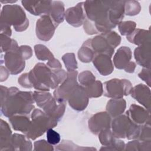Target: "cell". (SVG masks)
Wrapping results in <instances>:
<instances>
[{
  "mask_svg": "<svg viewBox=\"0 0 151 151\" xmlns=\"http://www.w3.org/2000/svg\"><path fill=\"white\" fill-rule=\"evenodd\" d=\"M126 102L124 99H112L108 101L106 109V112L113 117H117L123 113L126 109Z\"/></svg>",
  "mask_w": 151,
  "mask_h": 151,
  "instance_id": "obj_25",
  "label": "cell"
},
{
  "mask_svg": "<svg viewBox=\"0 0 151 151\" xmlns=\"http://www.w3.org/2000/svg\"><path fill=\"white\" fill-rule=\"evenodd\" d=\"M18 51L25 60L30 58L32 55V49L28 45H21L19 47Z\"/></svg>",
  "mask_w": 151,
  "mask_h": 151,
  "instance_id": "obj_43",
  "label": "cell"
},
{
  "mask_svg": "<svg viewBox=\"0 0 151 151\" xmlns=\"http://www.w3.org/2000/svg\"><path fill=\"white\" fill-rule=\"evenodd\" d=\"M33 93L20 91L17 87L1 86V111L7 117L28 115L34 109Z\"/></svg>",
  "mask_w": 151,
  "mask_h": 151,
  "instance_id": "obj_1",
  "label": "cell"
},
{
  "mask_svg": "<svg viewBox=\"0 0 151 151\" xmlns=\"http://www.w3.org/2000/svg\"><path fill=\"white\" fill-rule=\"evenodd\" d=\"M47 65L52 70H55V69H59V68H62V65L61 64V63H60V61L55 59L54 57L51 60H50L47 63Z\"/></svg>",
  "mask_w": 151,
  "mask_h": 151,
  "instance_id": "obj_46",
  "label": "cell"
},
{
  "mask_svg": "<svg viewBox=\"0 0 151 151\" xmlns=\"http://www.w3.org/2000/svg\"><path fill=\"white\" fill-rule=\"evenodd\" d=\"M52 3V1H21L24 8L35 16L48 14Z\"/></svg>",
  "mask_w": 151,
  "mask_h": 151,
  "instance_id": "obj_15",
  "label": "cell"
},
{
  "mask_svg": "<svg viewBox=\"0 0 151 151\" xmlns=\"http://www.w3.org/2000/svg\"><path fill=\"white\" fill-rule=\"evenodd\" d=\"M110 56L106 54H97L93 60V63L102 76H106L110 74L114 69L113 63Z\"/></svg>",
  "mask_w": 151,
  "mask_h": 151,
  "instance_id": "obj_18",
  "label": "cell"
},
{
  "mask_svg": "<svg viewBox=\"0 0 151 151\" xmlns=\"http://www.w3.org/2000/svg\"><path fill=\"white\" fill-rule=\"evenodd\" d=\"M99 139L101 143V144L103 146H109L116 138L113 133L110 129L103 130L101 131L99 134Z\"/></svg>",
  "mask_w": 151,
  "mask_h": 151,
  "instance_id": "obj_36",
  "label": "cell"
},
{
  "mask_svg": "<svg viewBox=\"0 0 151 151\" xmlns=\"http://www.w3.org/2000/svg\"><path fill=\"white\" fill-rule=\"evenodd\" d=\"M18 47L5 52L4 57H1V60H4L3 63L6 68L12 75H16L22 72L25 65V60L19 53Z\"/></svg>",
  "mask_w": 151,
  "mask_h": 151,
  "instance_id": "obj_9",
  "label": "cell"
},
{
  "mask_svg": "<svg viewBox=\"0 0 151 151\" xmlns=\"http://www.w3.org/2000/svg\"><path fill=\"white\" fill-rule=\"evenodd\" d=\"M151 142H142L139 140L128 142L124 146V150H150Z\"/></svg>",
  "mask_w": 151,
  "mask_h": 151,
  "instance_id": "obj_30",
  "label": "cell"
},
{
  "mask_svg": "<svg viewBox=\"0 0 151 151\" xmlns=\"http://www.w3.org/2000/svg\"><path fill=\"white\" fill-rule=\"evenodd\" d=\"M101 34L104 35L112 48H115L120 44L121 37L115 31H110Z\"/></svg>",
  "mask_w": 151,
  "mask_h": 151,
  "instance_id": "obj_38",
  "label": "cell"
},
{
  "mask_svg": "<svg viewBox=\"0 0 151 151\" xmlns=\"http://www.w3.org/2000/svg\"><path fill=\"white\" fill-rule=\"evenodd\" d=\"M125 144L124 143L119 140L117 138H115L113 142L107 146H103L100 149L101 150H123L124 149Z\"/></svg>",
  "mask_w": 151,
  "mask_h": 151,
  "instance_id": "obj_41",
  "label": "cell"
},
{
  "mask_svg": "<svg viewBox=\"0 0 151 151\" xmlns=\"http://www.w3.org/2000/svg\"><path fill=\"white\" fill-rule=\"evenodd\" d=\"M84 88L89 98H96L100 97L103 93V84L101 81L98 80H96L90 86Z\"/></svg>",
  "mask_w": 151,
  "mask_h": 151,
  "instance_id": "obj_29",
  "label": "cell"
},
{
  "mask_svg": "<svg viewBox=\"0 0 151 151\" xmlns=\"http://www.w3.org/2000/svg\"><path fill=\"white\" fill-rule=\"evenodd\" d=\"M127 40L138 46L146 42H150V35L149 31L137 28L134 31L127 36Z\"/></svg>",
  "mask_w": 151,
  "mask_h": 151,
  "instance_id": "obj_27",
  "label": "cell"
},
{
  "mask_svg": "<svg viewBox=\"0 0 151 151\" xmlns=\"http://www.w3.org/2000/svg\"><path fill=\"white\" fill-rule=\"evenodd\" d=\"M132 54L128 47H121L116 52L113 57V63L117 69H124L130 63Z\"/></svg>",
  "mask_w": 151,
  "mask_h": 151,
  "instance_id": "obj_20",
  "label": "cell"
},
{
  "mask_svg": "<svg viewBox=\"0 0 151 151\" xmlns=\"http://www.w3.org/2000/svg\"><path fill=\"white\" fill-rule=\"evenodd\" d=\"M124 2L125 1H112L109 9V19L116 26L120 23L124 18Z\"/></svg>",
  "mask_w": 151,
  "mask_h": 151,
  "instance_id": "obj_21",
  "label": "cell"
},
{
  "mask_svg": "<svg viewBox=\"0 0 151 151\" xmlns=\"http://www.w3.org/2000/svg\"><path fill=\"white\" fill-rule=\"evenodd\" d=\"M84 42L91 48L95 55L103 54L111 57L114 52V48L110 45L108 41L101 33L93 38L86 40Z\"/></svg>",
  "mask_w": 151,
  "mask_h": 151,
  "instance_id": "obj_12",
  "label": "cell"
},
{
  "mask_svg": "<svg viewBox=\"0 0 151 151\" xmlns=\"http://www.w3.org/2000/svg\"><path fill=\"white\" fill-rule=\"evenodd\" d=\"M140 126L133 123L126 114L114 117L111 122L110 128L116 138H127L130 140L137 139Z\"/></svg>",
  "mask_w": 151,
  "mask_h": 151,
  "instance_id": "obj_6",
  "label": "cell"
},
{
  "mask_svg": "<svg viewBox=\"0 0 151 151\" xmlns=\"http://www.w3.org/2000/svg\"><path fill=\"white\" fill-rule=\"evenodd\" d=\"M32 86L36 90L47 91L55 89L60 83L53 71L42 63H37L28 73Z\"/></svg>",
  "mask_w": 151,
  "mask_h": 151,
  "instance_id": "obj_2",
  "label": "cell"
},
{
  "mask_svg": "<svg viewBox=\"0 0 151 151\" xmlns=\"http://www.w3.org/2000/svg\"><path fill=\"white\" fill-rule=\"evenodd\" d=\"M1 52H6L11 49L14 48L18 45L17 41L13 39H11L10 37L5 34H1Z\"/></svg>",
  "mask_w": 151,
  "mask_h": 151,
  "instance_id": "obj_32",
  "label": "cell"
},
{
  "mask_svg": "<svg viewBox=\"0 0 151 151\" xmlns=\"http://www.w3.org/2000/svg\"><path fill=\"white\" fill-rule=\"evenodd\" d=\"M58 121L48 116L40 109H34L31 113V124L28 132L25 134L28 138L35 140L42 135L49 129L57 125Z\"/></svg>",
  "mask_w": 151,
  "mask_h": 151,
  "instance_id": "obj_5",
  "label": "cell"
},
{
  "mask_svg": "<svg viewBox=\"0 0 151 151\" xmlns=\"http://www.w3.org/2000/svg\"><path fill=\"white\" fill-rule=\"evenodd\" d=\"M12 131L9 124L1 119L0 125V150H11Z\"/></svg>",
  "mask_w": 151,
  "mask_h": 151,
  "instance_id": "obj_22",
  "label": "cell"
},
{
  "mask_svg": "<svg viewBox=\"0 0 151 151\" xmlns=\"http://www.w3.org/2000/svg\"><path fill=\"white\" fill-rule=\"evenodd\" d=\"M1 28H9L12 26L17 32L27 29L29 21L24 9L18 5H5L1 11Z\"/></svg>",
  "mask_w": 151,
  "mask_h": 151,
  "instance_id": "obj_3",
  "label": "cell"
},
{
  "mask_svg": "<svg viewBox=\"0 0 151 151\" xmlns=\"http://www.w3.org/2000/svg\"><path fill=\"white\" fill-rule=\"evenodd\" d=\"M95 54L91 48L84 42L78 51V58L82 62L87 63L92 61Z\"/></svg>",
  "mask_w": 151,
  "mask_h": 151,
  "instance_id": "obj_28",
  "label": "cell"
},
{
  "mask_svg": "<svg viewBox=\"0 0 151 151\" xmlns=\"http://www.w3.org/2000/svg\"><path fill=\"white\" fill-rule=\"evenodd\" d=\"M34 150H54L52 145L45 140H40L34 143Z\"/></svg>",
  "mask_w": 151,
  "mask_h": 151,
  "instance_id": "obj_42",
  "label": "cell"
},
{
  "mask_svg": "<svg viewBox=\"0 0 151 151\" xmlns=\"http://www.w3.org/2000/svg\"><path fill=\"white\" fill-rule=\"evenodd\" d=\"M103 87V94L104 96L112 99H122L123 96L130 94L132 84L126 79L113 78L106 81Z\"/></svg>",
  "mask_w": 151,
  "mask_h": 151,
  "instance_id": "obj_7",
  "label": "cell"
},
{
  "mask_svg": "<svg viewBox=\"0 0 151 151\" xmlns=\"http://www.w3.org/2000/svg\"><path fill=\"white\" fill-rule=\"evenodd\" d=\"M136 22L132 21H122L118 24L119 30L122 35H129L136 29Z\"/></svg>",
  "mask_w": 151,
  "mask_h": 151,
  "instance_id": "obj_35",
  "label": "cell"
},
{
  "mask_svg": "<svg viewBox=\"0 0 151 151\" xmlns=\"http://www.w3.org/2000/svg\"><path fill=\"white\" fill-rule=\"evenodd\" d=\"M33 97L37 105L52 119L58 121L64 115L65 103L57 102L51 93L44 91H35L33 93Z\"/></svg>",
  "mask_w": 151,
  "mask_h": 151,
  "instance_id": "obj_4",
  "label": "cell"
},
{
  "mask_svg": "<svg viewBox=\"0 0 151 151\" xmlns=\"http://www.w3.org/2000/svg\"><path fill=\"white\" fill-rule=\"evenodd\" d=\"M134 57L137 63L146 68L150 67V42L137 47L134 51Z\"/></svg>",
  "mask_w": 151,
  "mask_h": 151,
  "instance_id": "obj_19",
  "label": "cell"
},
{
  "mask_svg": "<svg viewBox=\"0 0 151 151\" xmlns=\"http://www.w3.org/2000/svg\"><path fill=\"white\" fill-rule=\"evenodd\" d=\"M111 116L106 111L97 113L94 114L88 122V128L95 134H98L101 131L110 129Z\"/></svg>",
  "mask_w": 151,
  "mask_h": 151,
  "instance_id": "obj_11",
  "label": "cell"
},
{
  "mask_svg": "<svg viewBox=\"0 0 151 151\" xmlns=\"http://www.w3.org/2000/svg\"><path fill=\"white\" fill-rule=\"evenodd\" d=\"M88 99L85 88L78 84L70 94L67 101L72 109L77 111H82L87 106Z\"/></svg>",
  "mask_w": 151,
  "mask_h": 151,
  "instance_id": "obj_13",
  "label": "cell"
},
{
  "mask_svg": "<svg viewBox=\"0 0 151 151\" xmlns=\"http://www.w3.org/2000/svg\"><path fill=\"white\" fill-rule=\"evenodd\" d=\"M78 71L73 70L67 71L66 79L60 84L54 91V97L58 103H65L74 90L78 85L77 77Z\"/></svg>",
  "mask_w": 151,
  "mask_h": 151,
  "instance_id": "obj_8",
  "label": "cell"
},
{
  "mask_svg": "<svg viewBox=\"0 0 151 151\" xmlns=\"http://www.w3.org/2000/svg\"><path fill=\"white\" fill-rule=\"evenodd\" d=\"M136 64L135 63L133 62V61H130V63L127 65V66L124 69V71L127 73H132L134 72L135 68H136Z\"/></svg>",
  "mask_w": 151,
  "mask_h": 151,
  "instance_id": "obj_48",
  "label": "cell"
},
{
  "mask_svg": "<svg viewBox=\"0 0 151 151\" xmlns=\"http://www.w3.org/2000/svg\"><path fill=\"white\" fill-rule=\"evenodd\" d=\"M138 76L144 81H145L149 87L150 86V68H143Z\"/></svg>",
  "mask_w": 151,
  "mask_h": 151,
  "instance_id": "obj_44",
  "label": "cell"
},
{
  "mask_svg": "<svg viewBox=\"0 0 151 151\" xmlns=\"http://www.w3.org/2000/svg\"><path fill=\"white\" fill-rule=\"evenodd\" d=\"M141 6L136 1H125L124 14L129 16L137 15L140 11Z\"/></svg>",
  "mask_w": 151,
  "mask_h": 151,
  "instance_id": "obj_34",
  "label": "cell"
},
{
  "mask_svg": "<svg viewBox=\"0 0 151 151\" xmlns=\"http://www.w3.org/2000/svg\"><path fill=\"white\" fill-rule=\"evenodd\" d=\"M32 143L26 135L14 133L12 136L11 150H31Z\"/></svg>",
  "mask_w": 151,
  "mask_h": 151,
  "instance_id": "obj_24",
  "label": "cell"
},
{
  "mask_svg": "<svg viewBox=\"0 0 151 151\" xmlns=\"http://www.w3.org/2000/svg\"><path fill=\"white\" fill-rule=\"evenodd\" d=\"M150 124H145L140 125L137 139L142 142H151Z\"/></svg>",
  "mask_w": 151,
  "mask_h": 151,
  "instance_id": "obj_39",
  "label": "cell"
},
{
  "mask_svg": "<svg viewBox=\"0 0 151 151\" xmlns=\"http://www.w3.org/2000/svg\"><path fill=\"white\" fill-rule=\"evenodd\" d=\"M9 122L12 127L25 134L29 130L31 120L27 115H14L9 117Z\"/></svg>",
  "mask_w": 151,
  "mask_h": 151,
  "instance_id": "obj_23",
  "label": "cell"
},
{
  "mask_svg": "<svg viewBox=\"0 0 151 151\" xmlns=\"http://www.w3.org/2000/svg\"><path fill=\"white\" fill-rule=\"evenodd\" d=\"M34 51L35 55L39 60L49 61L54 57L50 50L46 46L42 44L35 45L34 46Z\"/></svg>",
  "mask_w": 151,
  "mask_h": 151,
  "instance_id": "obj_31",
  "label": "cell"
},
{
  "mask_svg": "<svg viewBox=\"0 0 151 151\" xmlns=\"http://www.w3.org/2000/svg\"><path fill=\"white\" fill-rule=\"evenodd\" d=\"M0 70H1V74H0V76H1V77H0V81L1 82L4 81H5L9 75V71H8V70L5 68V67H4L3 65H1V68H0Z\"/></svg>",
  "mask_w": 151,
  "mask_h": 151,
  "instance_id": "obj_47",
  "label": "cell"
},
{
  "mask_svg": "<svg viewBox=\"0 0 151 151\" xmlns=\"http://www.w3.org/2000/svg\"><path fill=\"white\" fill-rule=\"evenodd\" d=\"M48 15L57 26L63 22L65 15V9L63 2L59 1H52Z\"/></svg>",
  "mask_w": 151,
  "mask_h": 151,
  "instance_id": "obj_26",
  "label": "cell"
},
{
  "mask_svg": "<svg viewBox=\"0 0 151 151\" xmlns=\"http://www.w3.org/2000/svg\"><path fill=\"white\" fill-rule=\"evenodd\" d=\"M62 60L64 61L65 68L68 71L76 70L77 68V63L74 53H67L64 54Z\"/></svg>",
  "mask_w": 151,
  "mask_h": 151,
  "instance_id": "obj_37",
  "label": "cell"
},
{
  "mask_svg": "<svg viewBox=\"0 0 151 151\" xmlns=\"http://www.w3.org/2000/svg\"><path fill=\"white\" fill-rule=\"evenodd\" d=\"M57 27L48 14L42 15L36 22V35L40 40L48 41L52 37Z\"/></svg>",
  "mask_w": 151,
  "mask_h": 151,
  "instance_id": "obj_10",
  "label": "cell"
},
{
  "mask_svg": "<svg viewBox=\"0 0 151 151\" xmlns=\"http://www.w3.org/2000/svg\"><path fill=\"white\" fill-rule=\"evenodd\" d=\"M78 80L80 86L86 88L96 81V77L91 72L86 70L81 72L78 76Z\"/></svg>",
  "mask_w": 151,
  "mask_h": 151,
  "instance_id": "obj_33",
  "label": "cell"
},
{
  "mask_svg": "<svg viewBox=\"0 0 151 151\" xmlns=\"http://www.w3.org/2000/svg\"><path fill=\"white\" fill-rule=\"evenodd\" d=\"M18 83L24 88H31L32 87L29 77H28V73H25L22 74L18 78Z\"/></svg>",
  "mask_w": 151,
  "mask_h": 151,
  "instance_id": "obj_45",
  "label": "cell"
},
{
  "mask_svg": "<svg viewBox=\"0 0 151 151\" xmlns=\"http://www.w3.org/2000/svg\"><path fill=\"white\" fill-rule=\"evenodd\" d=\"M47 141L52 145H55L60 143L61 138L60 134L52 129H49L47 131Z\"/></svg>",
  "mask_w": 151,
  "mask_h": 151,
  "instance_id": "obj_40",
  "label": "cell"
},
{
  "mask_svg": "<svg viewBox=\"0 0 151 151\" xmlns=\"http://www.w3.org/2000/svg\"><path fill=\"white\" fill-rule=\"evenodd\" d=\"M130 94L143 105L146 110L150 111V90L149 87L143 84H139L132 87Z\"/></svg>",
  "mask_w": 151,
  "mask_h": 151,
  "instance_id": "obj_17",
  "label": "cell"
},
{
  "mask_svg": "<svg viewBox=\"0 0 151 151\" xmlns=\"http://www.w3.org/2000/svg\"><path fill=\"white\" fill-rule=\"evenodd\" d=\"M126 114L133 123L137 125L150 124V111L139 105L135 104L131 105L129 109L126 111Z\"/></svg>",
  "mask_w": 151,
  "mask_h": 151,
  "instance_id": "obj_16",
  "label": "cell"
},
{
  "mask_svg": "<svg viewBox=\"0 0 151 151\" xmlns=\"http://www.w3.org/2000/svg\"><path fill=\"white\" fill-rule=\"evenodd\" d=\"M83 4L84 2H80L76 6L68 8L65 12L64 19L70 25L74 27L83 25L86 19Z\"/></svg>",
  "mask_w": 151,
  "mask_h": 151,
  "instance_id": "obj_14",
  "label": "cell"
}]
</instances>
